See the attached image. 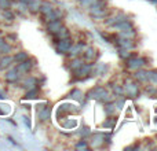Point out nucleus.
<instances>
[{
    "label": "nucleus",
    "mask_w": 157,
    "mask_h": 151,
    "mask_svg": "<svg viewBox=\"0 0 157 151\" xmlns=\"http://www.w3.org/2000/svg\"><path fill=\"white\" fill-rule=\"evenodd\" d=\"M8 62H10V58H4V59L0 61V69H4L8 65Z\"/></svg>",
    "instance_id": "f257e3e1"
}]
</instances>
